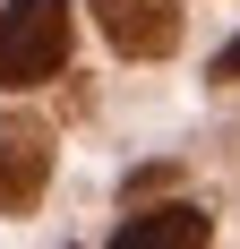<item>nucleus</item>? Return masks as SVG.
I'll use <instances>...</instances> for the list:
<instances>
[{"mask_svg": "<svg viewBox=\"0 0 240 249\" xmlns=\"http://www.w3.org/2000/svg\"><path fill=\"white\" fill-rule=\"evenodd\" d=\"M69 60V0H9L0 9V86H43Z\"/></svg>", "mask_w": 240, "mask_h": 249, "instance_id": "nucleus-1", "label": "nucleus"}, {"mask_svg": "<svg viewBox=\"0 0 240 249\" xmlns=\"http://www.w3.org/2000/svg\"><path fill=\"white\" fill-rule=\"evenodd\" d=\"M51 180V129L34 112H9L0 121V215H34Z\"/></svg>", "mask_w": 240, "mask_h": 249, "instance_id": "nucleus-2", "label": "nucleus"}, {"mask_svg": "<svg viewBox=\"0 0 240 249\" xmlns=\"http://www.w3.org/2000/svg\"><path fill=\"white\" fill-rule=\"evenodd\" d=\"M95 26L120 60H163L180 43V9L171 0H95Z\"/></svg>", "mask_w": 240, "mask_h": 249, "instance_id": "nucleus-3", "label": "nucleus"}, {"mask_svg": "<svg viewBox=\"0 0 240 249\" xmlns=\"http://www.w3.org/2000/svg\"><path fill=\"white\" fill-rule=\"evenodd\" d=\"M215 77H223V86H240V43H223V52H215Z\"/></svg>", "mask_w": 240, "mask_h": 249, "instance_id": "nucleus-5", "label": "nucleus"}, {"mask_svg": "<svg viewBox=\"0 0 240 249\" xmlns=\"http://www.w3.org/2000/svg\"><path fill=\"white\" fill-rule=\"evenodd\" d=\"M197 241H215L206 206H146V215H129L112 232V249H197Z\"/></svg>", "mask_w": 240, "mask_h": 249, "instance_id": "nucleus-4", "label": "nucleus"}]
</instances>
